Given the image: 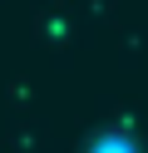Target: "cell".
Wrapping results in <instances>:
<instances>
[{"label":"cell","mask_w":148,"mask_h":153,"mask_svg":"<svg viewBox=\"0 0 148 153\" xmlns=\"http://www.w3.org/2000/svg\"><path fill=\"white\" fill-rule=\"evenodd\" d=\"M89 153H138V148H133V138H128V133L109 128V133H99V138H94V148H89Z\"/></svg>","instance_id":"6da1fadb"}]
</instances>
